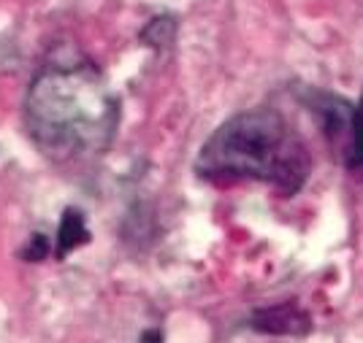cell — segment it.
I'll return each mask as SVG.
<instances>
[{"label":"cell","mask_w":363,"mask_h":343,"mask_svg":"<svg viewBox=\"0 0 363 343\" xmlns=\"http://www.w3.org/2000/svg\"><path fill=\"white\" fill-rule=\"evenodd\" d=\"M120 103L101 71L84 57L49 60L25 98V127L55 163L90 160L108 149Z\"/></svg>","instance_id":"1"},{"label":"cell","mask_w":363,"mask_h":343,"mask_svg":"<svg viewBox=\"0 0 363 343\" xmlns=\"http://www.w3.org/2000/svg\"><path fill=\"white\" fill-rule=\"evenodd\" d=\"M309 151L288 120L274 108H250L225 124L201 146L196 170L212 184L263 181L282 194H296L309 176Z\"/></svg>","instance_id":"2"},{"label":"cell","mask_w":363,"mask_h":343,"mask_svg":"<svg viewBox=\"0 0 363 343\" xmlns=\"http://www.w3.org/2000/svg\"><path fill=\"white\" fill-rule=\"evenodd\" d=\"M328 130L342 135V151L350 173L363 179V103L355 108L347 103L328 105Z\"/></svg>","instance_id":"3"},{"label":"cell","mask_w":363,"mask_h":343,"mask_svg":"<svg viewBox=\"0 0 363 343\" xmlns=\"http://www.w3.org/2000/svg\"><path fill=\"white\" fill-rule=\"evenodd\" d=\"M252 327L272 335H301L309 330V319L296 306H277V308L255 313Z\"/></svg>","instance_id":"4"},{"label":"cell","mask_w":363,"mask_h":343,"mask_svg":"<svg viewBox=\"0 0 363 343\" xmlns=\"http://www.w3.org/2000/svg\"><path fill=\"white\" fill-rule=\"evenodd\" d=\"M90 243V230L84 224V214L79 209H65L60 219V230H57V240H55V257L65 260L68 254Z\"/></svg>","instance_id":"5"},{"label":"cell","mask_w":363,"mask_h":343,"mask_svg":"<svg viewBox=\"0 0 363 343\" xmlns=\"http://www.w3.org/2000/svg\"><path fill=\"white\" fill-rule=\"evenodd\" d=\"M46 252H49V240H46V236H41V233H33L30 243H28V249H25V260H30V262H38V260H44Z\"/></svg>","instance_id":"6"}]
</instances>
